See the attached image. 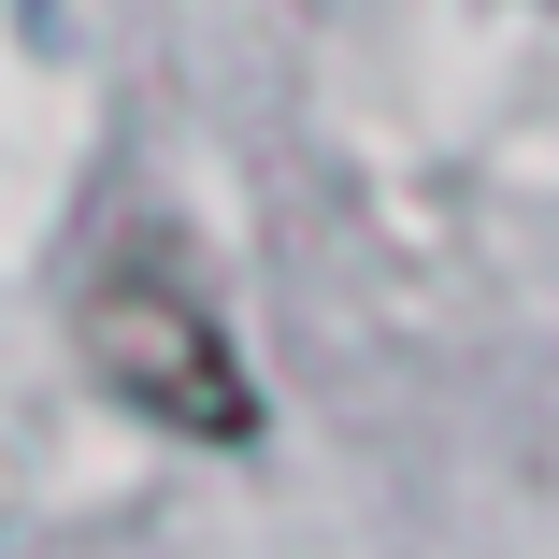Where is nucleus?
<instances>
[{"mask_svg":"<svg viewBox=\"0 0 559 559\" xmlns=\"http://www.w3.org/2000/svg\"><path fill=\"white\" fill-rule=\"evenodd\" d=\"M72 359L116 416H144L173 444H259V373H245L230 301L201 287L187 245H116L100 259L86 301H72Z\"/></svg>","mask_w":559,"mask_h":559,"instance_id":"1","label":"nucleus"}]
</instances>
